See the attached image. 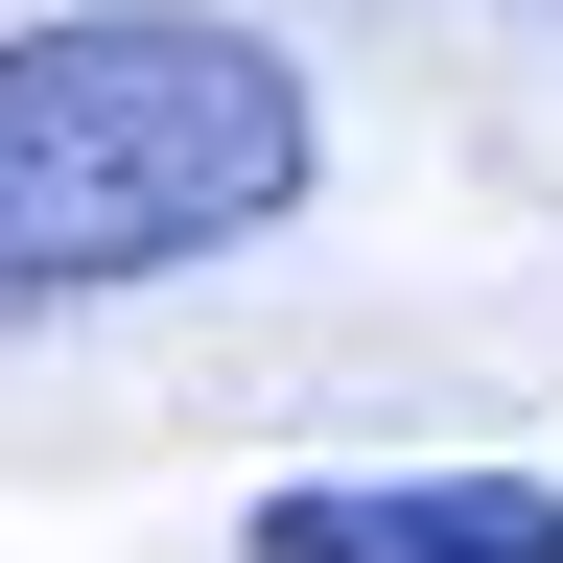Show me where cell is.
<instances>
[{
  "mask_svg": "<svg viewBox=\"0 0 563 563\" xmlns=\"http://www.w3.org/2000/svg\"><path fill=\"white\" fill-rule=\"evenodd\" d=\"M329 188L306 70L211 0H70V24L0 47V329L24 306H118V282H188L282 235Z\"/></svg>",
  "mask_w": 563,
  "mask_h": 563,
  "instance_id": "obj_1",
  "label": "cell"
},
{
  "mask_svg": "<svg viewBox=\"0 0 563 563\" xmlns=\"http://www.w3.org/2000/svg\"><path fill=\"white\" fill-rule=\"evenodd\" d=\"M258 563H563L540 470H306L258 493Z\"/></svg>",
  "mask_w": 563,
  "mask_h": 563,
  "instance_id": "obj_2",
  "label": "cell"
}]
</instances>
